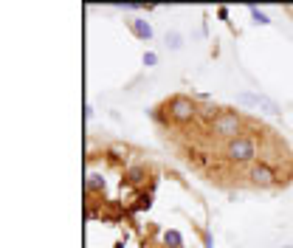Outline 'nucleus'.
Here are the masks:
<instances>
[{"label":"nucleus","instance_id":"obj_1","mask_svg":"<svg viewBox=\"0 0 293 248\" xmlns=\"http://www.w3.org/2000/svg\"><path fill=\"white\" fill-rule=\"evenodd\" d=\"M223 152H226V158L234 161V163H256V141L245 133L228 139L226 147H223Z\"/></svg>","mask_w":293,"mask_h":248},{"label":"nucleus","instance_id":"obj_2","mask_svg":"<svg viewBox=\"0 0 293 248\" xmlns=\"http://www.w3.org/2000/svg\"><path fill=\"white\" fill-rule=\"evenodd\" d=\"M240 130H243V116L231 113V110H220V116L212 121V133L220 135V139H226V141L240 135Z\"/></svg>","mask_w":293,"mask_h":248},{"label":"nucleus","instance_id":"obj_3","mask_svg":"<svg viewBox=\"0 0 293 248\" xmlns=\"http://www.w3.org/2000/svg\"><path fill=\"white\" fill-rule=\"evenodd\" d=\"M169 116L178 121V124H186V121H192L197 116V107H195V102H192L189 96H172Z\"/></svg>","mask_w":293,"mask_h":248},{"label":"nucleus","instance_id":"obj_4","mask_svg":"<svg viewBox=\"0 0 293 248\" xmlns=\"http://www.w3.org/2000/svg\"><path fill=\"white\" fill-rule=\"evenodd\" d=\"M248 178H251V183L254 186H259V189H268V186H274V181H276V172L271 170L268 163H251V170H248Z\"/></svg>","mask_w":293,"mask_h":248},{"label":"nucleus","instance_id":"obj_5","mask_svg":"<svg viewBox=\"0 0 293 248\" xmlns=\"http://www.w3.org/2000/svg\"><path fill=\"white\" fill-rule=\"evenodd\" d=\"M130 31L138 37L141 43H150V40L155 37V31H153V25H150V20H144V17H133V20H130Z\"/></svg>","mask_w":293,"mask_h":248},{"label":"nucleus","instance_id":"obj_6","mask_svg":"<svg viewBox=\"0 0 293 248\" xmlns=\"http://www.w3.org/2000/svg\"><path fill=\"white\" fill-rule=\"evenodd\" d=\"M259 110H265L268 116H282V107L271 96H265V93H259Z\"/></svg>","mask_w":293,"mask_h":248},{"label":"nucleus","instance_id":"obj_7","mask_svg":"<svg viewBox=\"0 0 293 248\" xmlns=\"http://www.w3.org/2000/svg\"><path fill=\"white\" fill-rule=\"evenodd\" d=\"M164 45H166L169 51H181V48H183V34H181V31H166Z\"/></svg>","mask_w":293,"mask_h":248},{"label":"nucleus","instance_id":"obj_8","mask_svg":"<svg viewBox=\"0 0 293 248\" xmlns=\"http://www.w3.org/2000/svg\"><path fill=\"white\" fill-rule=\"evenodd\" d=\"M237 104H243V107H259V93H251V91L237 93Z\"/></svg>","mask_w":293,"mask_h":248},{"label":"nucleus","instance_id":"obj_9","mask_svg":"<svg viewBox=\"0 0 293 248\" xmlns=\"http://www.w3.org/2000/svg\"><path fill=\"white\" fill-rule=\"evenodd\" d=\"M248 14H251V20H254L256 25H271V17H268V12H262V9H256V6H248Z\"/></svg>","mask_w":293,"mask_h":248},{"label":"nucleus","instance_id":"obj_10","mask_svg":"<svg viewBox=\"0 0 293 248\" xmlns=\"http://www.w3.org/2000/svg\"><path fill=\"white\" fill-rule=\"evenodd\" d=\"M164 242H169L172 248H183V237H181V231H175V229L166 231V234H164Z\"/></svg>","mask_w":293,"mask_h":248},{"label":"nucleus","instance_id":"obj_11","mask_svg":"<svg viewBox=\"0 0 293 248\" xmlns=\"http://www.w3.org/2000/svg\"><path fill=\"white\" fill-rule=\"evenodd\" d=\"M85 189H87V192H93V189H104V181L99 175H87L85 178Z\"/></svg>","mask_w":293,"mask_h":248},{"label":"nucleus","instance_id":"obj_12","mask_svg":"<svg viewBox=\"0 0 293 248\" xmlns=\"http://www.w3.org/2000/svg\"><path fill=\"white\" fill-rule=\"evenodd\" d=\"M141 62H144V68H155V65H158V54H155V51H144Z\"/></svg>","mask_w":293,"mask_h":248},{"label":"nucleus","instance_id":"obj_13","mask_svg":"<svg viewBox=\"0 0 293 248\" xmlns=\"http://www.w3.org/2000/svg\"><path fill=\"white\" fill-rule=\"evenodd\" d=\"M203 248H214V242H212V234H209V231H206V234H203Z\"/></svg>","mask_w":293,"mask_h":248},{"label":"nucleus","instance_id":"obj_14","mask_svg":"<svg viewBox=\"0 0 293 248\" xmlns=\"http://www.w3.org/2000/svg\"><path fill=\"white\" fill-rule=\"evenodd\" d=\"M93 113H96V110H93L91 104H85V119H93Z\"/></svg>","mask_w":293,"mask_h":248},{"label":"nucleus","instance_id":"obj_15","mask_svg":"<svg viewBox=\"0 0 293 248\" xmlns=\"http://www.w3.org/2000/svg\"><path fill=\"white\" fill-rule=\"evenodd\" d=\"M287 12H290V14H293V6H290V9H287Z\"/></svg>","mask_w":293,"mask_h":248},{"label":"nucleus","instance_id":"obj_16","mask_svg":"<svg viewBox=\"0 0 293 248\" xmlns=\"http://www.w3.org/2000/svg\"><path fill=\"white\" fill-rule=\"evenodd\" d=\"M282 248H293V245H282Z\"/></svg>","mask_w":293,"mask_h":248}]
</instances>
